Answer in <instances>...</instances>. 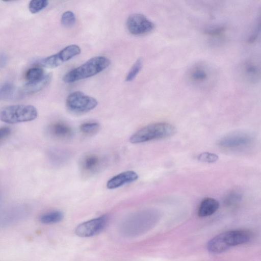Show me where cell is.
Here are the masks:
<instances>
[{"label":"cell","mask_w":261,"mask_h":261,"mask_svg":"<svg viewBox=\"0 0 261 261\" xmlns=\"http://www.w3.org/2000/svg\"><path fill=\"white\" fill-rule=\"evenodd\" d=\"M160 212L154 209L140 211L124 221L121 231L125 236L134 237L141 235L153 228L160 220Z\"/></svg>","instance_id":"obj_1"},{"label":"cell","mask_w":261,"mask_h":261,"mask_svg":"<svg viewBox=\"0 0 261 261\" xmlns=\"http://www.w3.org/2000/svg\"><path fill=\"white\" fill-rule=\"evenodd\" d=\"M252 237L253 234L249 230L227 231L211 239L206 244V248L211 253H221L232 247L248 243Z\"/></svg>","instance_id":"obj_2"},{"label":"cell","mask_w":261,"mask_h":261,"mask_svg":"<svg viewBox=\"0 0 261 261\" xmlns=\"http://www.w3.org/2000/svg\"><path fill=\"white\" fill-rule=\"evenodd\" d=\"M110 64V60L106 57H94L66 73L63 80L66 83H71L90 77L105 70Z\"/></svg>","instance_id":"obj_3"},{"label":"cell","mask_w":261,"mask_h":261,"mask_svg":"<svg viewBox=\"0 0 261 261\" xmlns=\"http://www.w3.org/2000/svg\"><path fill=\"white\" fill-rule=\"evenodd\" d=\"M175 127L166 122H159L147 125L133 134L129 141L132 143L137 144L154 140L166 138L173 135Z\"/></svg>","instance_id":"obj_4"},{"label":"cell","mask_w":261,"mask_h":261,"mask_svg":"<svg viewBox=\"0 0 261 261\" xmlns=\"http://www.w3.org/2000/svg\"><path fill=\"white\" fill-rule=\"evenodd\" d=\"M37 115L36 108L32 105H14L0 108V120L9 124L32 121Z\"/></svg>","instance_id":"obj_5"},{"label":"cell","mask_w":261,"mask_h":261,"mask_svg":"<svg viewBox=\"0 0 261 261\" xmlns=\"http://www.w3.org/2000/svg\"><path fill=\"white\" fill-rule=\"evenodd\" d=\"M215 73L212 67L204 62H198L192 65L187 71L186 77L192 85L205 88L212 84Z\"/></svg>","instance_id":"obj_6"},{"label":"cell","mask_w":261,"mask_h":261,"mask_svg":"<svg viewBox=\"0 0 261 261\" xmlns=\"http://www.w3.org/2000/svg\"><path fill=\"white\" fill-rule=\"evenodd\" d=\"M97 105L98 101L95 98L79 91L70 93L66 100L67 109L77 114L88 112L96 108Z\"/></svg>","instance_id":"obj_7"},{"label":"cell","mask_w":261,"mask_h":261,"mask_svg":"<svg viewBox=\"0 0 261 261\" xmlns=\"http://www.w3.org/2000/svg\"><path fill=\"white\" fill-rule=\"evenodd\" d=\"M81 51V48L78 45H70L57 54L42 59L40 61V64L45 68H54L79 55Z\"/></svg>","instance_id":"obj_8"},{"label":"cell","mask_w":261,"mask_h":261,"mask_svg":"<svg viewBox=\"0 0 261 261\" xmlns=\"http://www.w3.org/2000/svg\"><path fill=\"white\" fill-rule=\"evenodd\" d=\"M126 27L132 34L142 35L152 32L155 28V25L144 15L136 13L128 17Z\"/></svg>","instance_id":"obj_9"},{"label":"cell","mask_w":261,"mask_h":261,"mask_svg":"<svg viewBox=\"0 0 261 261\" xmlns=\"http://www.w3.org/2000/svg\"><path fill=\"white\" fill-rule=\"evenodd\" d=\"M108 216H101L79 224L75 232L81 237H90L95 236L105 228L108 222Z\"/></svg>","instance_id":"obj_10"},{"label":"cell","mask_w":261,"mask_h":261,"mask_svg":"<svg viewBox=\"0 0 261 261\" xmlns=\"http://www.w3.org/2000/svg\"><path fill=\"white\" fill-rule=\"evenodd\" d=\"M252 137L246 133L238 132L227 135L218 141V145L225 148L244 147L250 144Z\"/></svg>","instance_id":"obj_11"},{"label":"cell","mask_w":261,"mask_h":261,"mask_svg":"<svg viewBox=\"0 0 261 261\" xmlns=\"http://www.w3.org/2000/svg\"><path fill=\"white\" fill-rule=\"evenodd\" d=\"M139 178L138 174L134 171H126L113 176L107 183L109 189H114L125 184L134 182Z\"/></svg>","instance_id":"obj_12"},{"label":"cell","mask_w":261,"mask_h":261,"mask_svg":"<svg viewBox=\"0 0 261 261\" xmlns=\"http://www.w3.org/2000/svg\"><path fill=\"white\" fill-rule=\"evenodd\" d=\"M52 74L49 73L44 74L41 78L28 82L21 89L20 94L28 95L34 94L45 88L50 82Z\"/></svg>","instance_id":"obj_13"},{"label":"cell","mask_w":261,"mask_h":261,"mask_svg":"<svg viewBox=\"0 0 261 261\" xmlns=\"http://www.w3.org/2000/svg\"><path fill=\"white\" fill-rule=\"evenodd\" d=\"M241 74L247 82L256 83L260 79V68L259 65L252 60L246 61L241 67Z\"/></svg>","instance_id":"obj_14"},{"label":"cell","mask_w":261,"mask_h":261,"mask_svg":"<svg viewBox=\"0 0 261 261\" xmlns=\"http://www.w3.org/2000/svg\"><path fill=\"white\" fill-rule=\"evenodd\" d=\"M49 133L54 137L61 140L71 138L73 134L72 127L66 123L58 121L49 126Z\"/></svg>","instance_id":"obj_15"},{"label":"cell","mask_w":261,"mask_h":261,"mask_svg":"<svg viewBox=\"0 0 261 261\" xmlns=\"http://www.w3.org/2000/svg\"><path fill=\"white\" fill-rule=\"evenodd\" d=\"M101 159L94 153L86 155L81 161V168L84 173H93L100 167Z\"/></svg>","instance_id":"obj_16"},{"label":"cell","mask_w":261,"mask_h":261,"mask_svg":"<svg viewBox=\"0 0 261 261\" xmlns=\"http://www.w3.org/2000/svg\"><path fill=\"white\" fill-rule=\"evenodd\" d=\"M218 201L211 197L204 198L200 202L198 209V216L200 217L210 216L214 214L219 208Z\"/></svg>","instance_id":"obj_17"},{"label":"cell","mask_w":261,"mask_h":261,"mask_svg":"<svg viewBox=\"0 0 261 261\" xmlns=\"http://www.w3.org/2000/svg\"><path fill=\"white\" fill-rule=\"evenodd\" d=\"M63 213L59 211H53L44 213L40 216L39 221L45 224L58 223L63 218Z\"/></svg>","instance_id":"obj_18"},{"label":"cell","mask_w":261,"mask_h":261,"mask_svg":"<svg viewBox=\"0 0 261 261\" xmlns=\"http://www.w3.org/2000/svg\"><path fill=\"white\" fill-rule=\"evenodd\" d=\"M16 88L11 82H5L0 85V100H10L14 98Z\"/></svg>","instance_id":"obj_19"},{"label":"cell","mask_w":261,"mask_h":261,"mask_svg":"<svg viewBox=\"0 0 261 261\" xmlns=\"http://www.w3.org/2000/svg\"><path fill=\"white\" fill-rule=\"evenodd\" d=\"M242 194L237 190H233L229 192L225 197L224 202L228 206L236 205L241 202Z\"/></svg>","instance_id":"obj_20"},{"label":"cell","mask_w":261,"mask_h":261,"mask_svg":"<svg viewBox=\"0 0 261 261\" xmlns=\"http://www.w3.org/2000/svg\"><path fill=\"white\" fill-rule=\"evenodd\" d=\"M100 129V125L97 122H86L80 126V132L85 135L92 136L97 133Z\"/></svg>","instance_id":"obj_21"},{"label":"cell","mask_w":261,"mask_h":261,"mask_svg":"<svg viewBox=\"0 0 261 261\" xmlns=\"http://www.w3.org/2000/svg\"><path fill=\"white\" fill-rule=\"evenodd\" d=\"M43 70L40 67H35L30 68L25 73V78L28 82L37 80L44 75Z\"/></svg>","instance_id":"obj_22"},{"label":"cell","mask_w":261,"mask_h":261,"mask_svg":"<svg viewBox=\"0 0 261 261\" xmlns=\"http://www.w3.org/2000/svg\"><path fill=\"white\" fill-rule=\"evenodd\" d=\"M48 2L46 0H32L29 4V10L33 14L41 11L47 7Z\"/></svg>","instance_id":"obj_23"},{"label":"cell","mask_w":261,"mask_h":261,"mask_svg":"<svg viewBox=\"0 0 261 261\" xmlns=\"http://www.w3.org/2000/svg\"><path fill=\"white\" fill-rule=\"evenodd\" d=\"M142 67V61L141 59H138L132 67L127 73L126 77V82L133 81L138 75Z\"/></svg>","instance_id":"obj_24"},{"label":"cell","mask_w":261,"mask_h":261,"mask_svg":"<svg viewBox=\"0 0 261 261\" xmlns=\"http://www.w3.org/2000/svg\"><path fill=\"white\" fill-rule=\"evenodd\" d=\"M75 20L74 14L70 11H67L64 12L61 18L62 24L67 28L72 27L75 23Z\"/></svg>","instance_id":"obj_25"},{"label":"cell","mask_w":261,"mask_h":261,"mask_svg":"<svg viewBox=\"0 0 261 261\" xmlns=\"http://www.w3.org/2000/svg\"><path fill=\"white\" fill-rule=\"evenodd\" d=\"M226 28L223 25L211 26L205 31V33L212 37H219L225 32Z\"/></svg>","instance_id":"obj_26"},{"label":"cell","mask_w":261,"mask_h":261,"mask_svg":"<svg viewBox=\"0 0 261 261\" xmlns=\"http://www.w3.org/2000/svg\"><path fill=\"white\" fill-rule=\"evenodd\" d=\"M48 156L51 162L55 164H60L66 158L65 153L58 149H52L48 152Z\"/></svg>","instance_id":"obj_27"},{"label":"cell","mask_w":261,"mask_h":261,"mask_svg":"<svg viewBox=\"0 0 261 261\" xmlns=\"http://www.w3.org/2000/svg\"><path fill=\"white\" fill-rule=\"evenodd\" d=\"M218 159L219 156L216 154L208 152H202L197 156V160L199 161L207 163L216 162Z\"/></svg>","instance_id":"obj_28"},{"label":"cell","mask_w":261,"mask_h":261,"mask_svg":"<svg viewBox=\"0 0 261 261\" xmlns=\"http://www.w3.org/2000/svg\"><path fill=\"white\" fill-rule=\"evenodd\" d=\"M11 133V129L8 126L0 127V140L8 137Z\"/></svg>","instance_id":"obj_29"},{"label":"cell","mask_w":261,"mask_h":261,"mask_svg":"<svg viewBox=\"0 0 261 261\" xmlns=\"http://www.w3.org/2000/svg\"><path fill=\"white\" fill-rule=\"evenodd\" d=\"M8 57L5 53H0V70L7 64Z\"/></svg>","instance_id":"obj_30"}]
</instances>
